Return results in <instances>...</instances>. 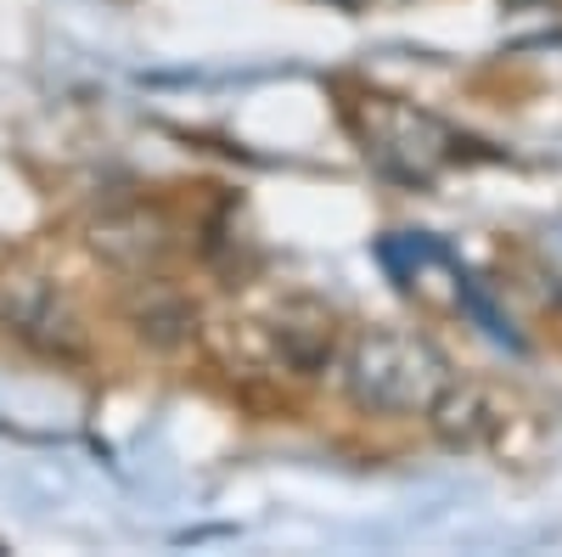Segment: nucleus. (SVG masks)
Wrapping results in <instances>:
<instances>
[{
	"label": "nucleus",
	"instance_id": "nucleus-1",
	"mask_svg": "<svg viewBox=\"0 0 562 557\" xmlns=\"http://www.w3.org/2000/svg\"><path fill=\"white\" fill-rule=\"evenodd\" d=\"M344 389L360 411H389V416H411V411H434L450 394V360L405 327H366L344 344L338 355Z\"/></svg>",
	"mask_w": 562,
	"mask_h": 557
},
{
	"label": "nucleus",
	"instance_id": "nucleus-4",
	"mask_svg": "<svg viewBox=\"0 0 562 557\" xmlns=\"http://www.w3.org/2000/svg\"><path fill=\"white\" fill-rule=\"evenodd\" d=\"M0 315H7V327L40 349H74L79 344V315L68 304V293H57L52 282H40V276H18V282L0 288Z\"/></svg>",
	"mask_w": 562,
	"mask_h": 557
},
{
	"label": "nucleus",
	"instance_id": "nucleus-2",
	"mask_svg": "<svg viewBox=\"0 0 562 557\" xmlns=\"http://www.w3.org/2000/svg\"><path fill=\"white\" fill-rule=\"evenodd\" d=\"M349 124L360 135L366 158H378L389 175H405V180H434L456 158V135L434 113L394 97H360L349 108Z\"/></svg>",
	"mask_w": 562,
	"mask_h": 557
},
{
	"label": "nucleus",
	"instance_id": "nucleus-3",
	"mask_svg": "<svg viewBox=\"0 0 562 557\" xmlns=\"http://www.w3.org/2000/svg\"><path fill=\"white\" fill-rule=\"evenodd\" d=\"M243 333L259 344L265 366H288V371H321L333 360V321L326 310L288 299V304H270L259 315H243Z\"/></svg>",
	"mask_w": 562,
	"mask_h": 557
}]
</instances>
